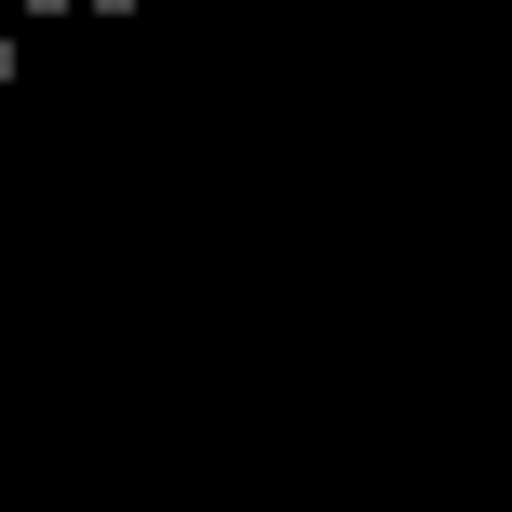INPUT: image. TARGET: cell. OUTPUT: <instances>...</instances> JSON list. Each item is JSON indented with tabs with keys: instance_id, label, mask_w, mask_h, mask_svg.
<instances>
[{
	"instance_id": "obj_1",
	"label": "cell",
	"mask_w": 512,
	"mask_h": 512,
	"mask_svg": "<svg viewBox=\"0 0 512 512\" xmlns=\"http://www.w3.org/2000/svg\"><path fill=\"white\" fill-rule=\"evenodd\" d=\"M0 81H14V27H0Z\"/></svg>"
},
{
	"instance_id": "obj_2",
	"label": "cell",
	"mask_w": 512,
	"mask_h": 512,
	"mask_svg": "<svg viewBox=\"0 0 512 512\" xmlns=\"http://www.w3.org/2000/svg\"><path fill=\"white\" fill-rule=\"evenodd\" d=\"M81 14H135V0H81Z\"/></svg>"
}]
</instances>
